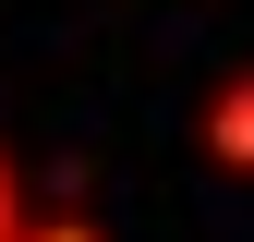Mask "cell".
Here are the masks:
<instances>
[{
	"label": "cell",
	"instance_id": "6da1fadb",
	"mask_svg": "<svg viewBox=\"0 0 254 242\" xmlns=\"http://www.w3.org/2000/svg\"><path fill=\"white\" fill-rule=\"evenodd\" d=\"M194 145H206V170H242L254 182V60L230 85H206V109H194Z\"/></svg>",
	"mask_w": 254,
	"mask_h": 242
},
{
	"label": "cell",
	"instance_id": "7a4b0ae2",
	"mask_svg": "<svg viewBox=\"0 0 254 242\" xmlns=\"http://www.w3.org/2000/svg\"><path fill=\"white\" fill-rule=\"evenodd\" d=\"M24 242H109L97 218H73V206H37V218H24Z\"/></svg>",
	"mask_w": 254,
	"mask_h": 242
},
{
	"label": "cell",
	"instance_id": "3957f363",
	"mask_svg": "<svg viewBox=\"0 0 254 242\" xmlns=\"http://www.w3.org/2000/svg\"><path fill=\"white\" fill-rule=\"evenodd\" d=\"M24 218H37V206H24V170L0 158V242H24Z\"/></svg>",
	"mask_w": 254,
	"mask_h": 242
}]
</instances>
